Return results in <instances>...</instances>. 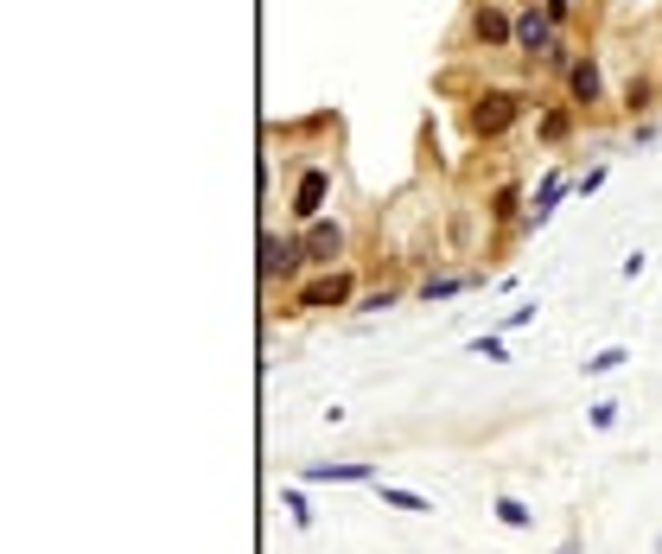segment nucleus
<instances>
[{"mask_svg": "<svg viewBox=\"0 0 662 554\" xmlns=\"http://www.w3.org/2000/svg\"><path fill=\"white\" fill-rule=\"evenodd\" d=\"M338 306H357V274L351 268H325L319 281H306L293 293L287 313H338Z\"/></svg>", "mask_w": 662, "mask_h": 554, "instance_id": "obj_1", "label": "nucleus"}, {"mask_svg": "<svg viewBox=\"0 0 662 554\" xmlns=\"http://www.w3.org/2000/svg\"><path fill=\"white\" fill-rule=\"evenodd\" d=\"M522 109H529V96H522V90H484L472 102V134H478V141H497V134H510L516 121H522Z\"/></svg>", "mask_w": 662, "mask_h": 554, "instance_id": "obj_2", "label": "nucleus"}, {"mask_svg": "<svg viewBox=\"0 0 662 554\" xmlns=\"http://www.w3.org/2000/svg\"><path fill=\"white\" fill-rule=\"evenodd\" d=\"M300 255H306V268H331L344 255V223L338 217H312L300 230Z\"/></svg>", "mask_w": 662, "mask_h": 554, "instance_id": "obj_3", "label": "nucleus"}, {"mask_svg": "<svg viewBox=\"0 0 662 554\" xmlns=\"http://www.w3.org/2000/svg\"><path fill=\"white\" fill-rule=\"evenodd\" d=\"M567 96H573V109H599V102H605V71H599V51H580V58L567 64Z\"/></svg>", "mask_w": 662, "mask_h": 554, "instance_id": "obj_4", "label": "nucleus"}, {"mask_svg": "<svg viewBox=\"0 0 662 554\" xmlns=\"http://www.w3.org/2000/svg\"><path fill=\"white\" fill-rule=\"evenodd\" d=\"M300 484H376V459H312L300 465Z\"/></svg>", "mask_w": 662, "mask_h": 554, "instance_id": "obj_5", "label": "nucleus"}, {"mask_svg": "<svg viewBox=\"0 0 662 554\" xmlns=\"http://www.w3.org/2000/svg\"><path fill=\"white\" fill-rule=\"evenodd\" d=\"M306 255H300V236H261V281H287V274H300Z\"/></svg>", "mask_w": 662, "mask_h": 554, "instance_id": "obj_6", "label": "nucleus"}, {"mask_svg": "<svg viewBox=\"0 0 662 554\" xmlns=\"http://www.w3.org/2000/svg\"><path fill=\"white\" fill-rule=\"evenodd\" d=\"M554 45H561V39H554V13H548V7L516 13V51H529V58H548Z\"/></svg>", "mask_w": 662, "mask_h": 554, "instance_id": "obj_7", "label": "nucleus"}, {"mask_svg": "<svg viewBox=\"0 0 662 554\" xmlns=\"http://www.w3.org/2000/svg\"><path fill=\"white\" fill-rule=\"evenodd\" d=\"M325 198H331V172L325 166H306L300 185H293V217H300V223L325 217Z\"/></svg>", "mask_w": 662, "mask_h": 554, "instance_id": "obj_8", "label": "nucleus"}, {"mask_svg": "<svg viewBox=\"0 0 662 554\" xmlns=\"http://www.w3.org/2000/svg\"><path fill=\"white\" fill-rule=\"evenodd\" d=\"M472 39H478V45H516V20L484 0V7L472 13Z\"/></svg>", "mask_w": 662, "mask_h": 554, "instance_id": "obj_9", "label": "nucleus"}, {"mask_svg": "<svg viewBox=\"0 0 662 554\" xmlns=\"http://www.w3.org/2000/svg\"><path fill=\"white\" fill-rule=\"evenodd\" d=\"M567 192H573V185L561 179V172H548V179H542V192H535V198H529V211H522V230H542V223L554 217V204H561Z\"/></svg>", "mask_w": 662, "mask_h": 554, "instance_id": "obj_10", "label": "nucleus"}, {"mask_svg": "<svg viewBox=\"0 0 662 554\" xmlns=\"http://www.w3.org/2000/svg\"><path fill=\"white\" fill-rule=\"evenodd\" d=\"M370 491H376V504L382 510H402V516H433V497H421V491H402V484H370Z\"/></svg>", "mask_w": 662, "mask_h": 554, "instance_id": "obj_11", "label": "nucleus"}, {"mask_svg": "<svg viewBox=\"0 0 662 554\" xmlns=\"http://www.w3.org/2000/svg\"><path fill=\"white\" fill-rule=\"evenodd\" d=\"M484 211H491V223H522V211H529V204H522V185H497Z\"/></svg>", "mask_w": 662, "mask_h": 554, "instance_id": "obj_12", "label": "nucleus"}, {"mask_svg": "<svg viewBox=\"0 0 662 554\" xmlns=\"http://www.w3.org/2000/svg\"><path fill=\"white\" fill-rule=\"evenodd\" d=\"M465 287H478L472 274H433V281H421V300L433 306V300H459Z\"/></svg>", "mask_w": 662, "mask_h": 554, "instance_id": "obj_13", "label": "nucleus"}, {"mask_svg": "<svg viewBox=\"0 0 662 554\" xmlns=\"http://www.w3.org/2000/svg\"><path fill=\"white\" fill-rule=\"evenodd\" d=\"M491 516H497V523H503V529H535V510H529V504H522V497H510V491H503V497H497V504H491Z\"/></svg>", "mask_w": 662, "mask_h": 554, "instance_id": "obj_14", "label": "nucleus"}, {"mask_svg": "<svg viewBox=\"0 0 662 554\" xmlns=\"http://www.w3.org/2000/svg\"><path fill=\"white\" fill-rule=\"evenodd\" d=\"M624 363H631V344H605V351L586 357V376H612V370H624Z\"/></svg>", "mask_w": 662, "mask_h": 554, "instance_id": "obj_15", "label": "nucleus"}, {"mask_svg": "<svg viewBox=\"0 0 662 554\" xmlns=\"http://www.w3.org/2000/svg\"><path fill=\"white\" fill-rule=\"evenodd\" d=\"M624 109H631V115L656 109V83H650V77H631V83H624Z\"/></svg>", "mask_w": 662, "mask_h": 554, "instance_id": "obj_16", "label": "nucleus"}, {"mask_svg": "<svg viewBox=\"0 0 662 554\" xmlns=\"http://www.w3.org/2000/svg\"><path fill=\"white\" fill-rule=\"evenodd\" d=\"M281 504H287V516H293V529H312V504H306L300 484H281Z\"/></svg>", "mask_w": 662, "mask_h": 554, "instance_id": "obj_17", "label": "nucleus"}, {"mask_svg": "<svg viewBox=\"0 0 662 554\" xmlns=\"http://www.w3.org/2000/svg\"><path fill=\"white\" fill-rule=\"evenodd\" d=\"M618 414H624V402H618V395H605V402H592V408H586V421L599 427V434H612V427H618Z\"/></svg>", "mask_w": 662, "mask_h": 554, "instance_id": "obj_18", "label": "nucleus"}, {"mask_svg": "<svg viewBox=\"0 0 662 554\" xmlns=\"http://www.w3.org/2000/svg\"><path fill=\"white\" fill-rule=\"evenodd\" d=\"M567 128H573V109H548V115H542V128H535V134H542V141H561Z\"/></svg>", "mask_w": 662, "mask_h": 554, "instance_id": "obj_19", "label": "nucleus"}, {"mask_svg": "<svg viewBox=\"0 0 662 554\" xmlns=\"http://www.w3.org/2000/svg\"><path fill=\"white\" fill-rule=\"evenodd\" d=\"M389 306H395V287H376V293H357L351 313H389Z\"/></svg>", "mask_w": 662, "mask_h": 554, "instance_id": "obj_20", "label": "nucleus"}, {"mask_svg": "<svg viewBox=\"0 0 662 554\" xmlns=\"http://www.w3.org/2000/svg\"><path fill=\"white\" fill-rule=\"evenodd\" d=\"M472 357H484V363H510V344H503L497 332H491V338H472Z\"/></svg>", "mask_w": 662, "mask_h": 554, "instance_id": "obj_21", "label": "nucleus"}, {"mask_svg": "<svg viewBox=\"0 0 662 554\" xmlns=\"http://www.w3.org/2000/svg\"><path fill=\"white\" fill-rule=\"evenodd\" d=\"M599 185H605V166H586V172H580V179H573V192H580V198H586V192H599Z\"/></svg>", "mask_w": 662, "mask_h": 554, "instance_id": "obj_22", "label": "nucleus"}, {"mask_svg": "<svg viewBox=\"0 0 662 554\" xmlns=\"http://www.w3.org/2000/svg\"><path fill=\"white\" fill-rule=\"evenodd\" d=\"M522 325H535V306H510V319H503V332H522Z\"/></svg>", "mask_w": 662, "mask_h": 554, "instance_id": "obj_23", "label": "nucleus"}, {"mask_svg": "<svg viewBox=\"0 0 662 554\" xmlns=\"http://www.w3.org/2000/svg\"><path fill=\"white\" fill-rule=\"evenodd\" d=\"M554 554H586V542H580V529H567V535H561V548H554Z\"/></svg>", "mask_w": 662, "mask_h": 554, "instance_id": "obj_24", "label": "nucleus"}, {"mask_svg": "<svg viewBox=\"0 0 662 554\" xmlns=\"http://www.w3.org/2000/svg\"><path fill=\"white\" fill-rule=\"evenodd\" d=\"M542 7L554 13V26H561V20H567V13H573V0H542Z\"/></svg>", "mask_w": 662, "mask_h": 554, "instance_id": "obj_25", "label": "nucleus"}, {"mask_svg": "<svg viewBox=\"0 0 662 554\" xmlns=\"http://www.w3.org/2000/svg\"><path fill=\"white\" fill-rule=\"evenodd\" d=\"M656 554H662V535H656Z\"/></svg>", "mask_w": 662, "mask_h": 554, "instance_id": "obj_26", "label": "nucleus"}]
</instances>
